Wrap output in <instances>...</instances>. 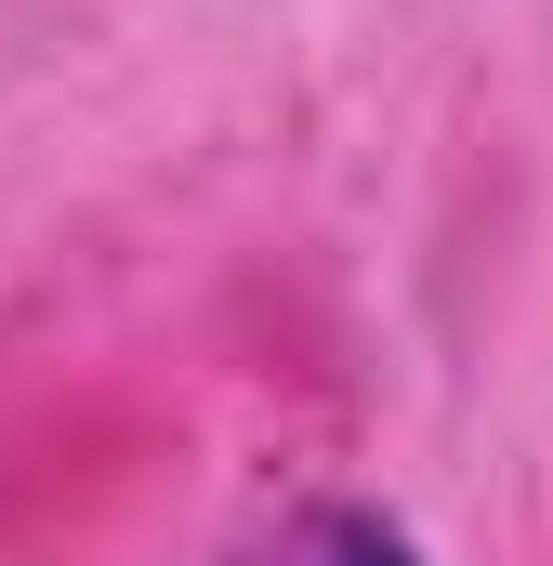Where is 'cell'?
<instances>
[{"label":"cell","instance_id":"obj_1","mask_svg":"<svg viewBox=\"0 0 553 566\" xmlns=\"http://www.w3.org/2000/svg\"><path fill=\"white\" fill-rule=\"evenodd\" d=\"M251 566H421V541L383 514V501H316V514H290Z\"/></svg>","mask_w":553,"mask_h":566}]
</instances>
